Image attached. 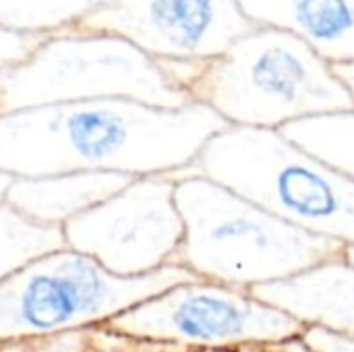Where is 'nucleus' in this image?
Masks as SVG:
<instances>
[{"mask_svg":"<svg viewBox=\"0 0 354 352\" xmlns=\"http://www.w3.org/2000/svg\"><path fill=\"white\" fill-rule=\"evenodd\" d=\"M228 124L203 104L160 108L104 98L0 116V170L10 176L176 174Z\"/></svg>","mask_w":354,"mask_h":352,"instance_id":"f257e3e1","label":"nucleus"},{"mask_svg":"<svg viewBox=\"0 0 354 352\" xmlns=\"http://www.w3.org/2000/svg\"><path fill=\"white\" fill-rule=\"evenodd\" d=\"M193 102L230 127L276 129L354 110V98L332 62L301 37L255 27L212 60H158Z\"/></svg>","mask_w":354,"mask_h":352,"instance_id":"f03ea898","label":"nucleus"},{"mask_svg":"<svg viewBox=\"0 0 354 352\" xmlns=\"http://www.w3.org/2000/svg\"><path fill=\"white\" fill-rule=\"evenodd\" d=\"M185 237L174 263L243 290L295 278L342 257L346 245L305 232L247 197L195 172L172 174Z\"/></svg>","mask_w":354,"mask_h":352,"instance_id":"7ed1b4c3","label":"nucleus"},{"mask_svg":"<svg viewBox=\"0 0 354 352\" xmlns=\"http://www.w3.org/2000/svg\"><path fill=\"white\" fill-rule=\"evenodd\" d=\"M195 172L305 232L354 247V178L282 131L228 124L203 147Z\"/></svg>","mask_w":354,"mask_h":352,"instance_id":"20e7f679","label":"nucleus"},{"mask_svg":"<svg viewBox=\"0 0 354 352\" xmlns=\"http://www.w3.org/2000/svg\"><path fill=\"white\" fill-rule=\"evenodd\" d=\"M195 278L176 263L116 276L71 247L46 253L0 280V344L104 326Z\"/></svg>","mask_w":354,"mask_h":352,"instance_id":"39448f33","label":"nucleus"},{"mask_svg":"<svg viewBox=\"0 0 354 352\" xmlns=\"http://www.w3.org/2000/svg\"><path fill=\"white\" fill-rule=\"evenodd\" d=\"M104 98L160 108L193 104L156 58L118 35L79 27L50 33L25 64L0 75V116Z\"/></svg>","mask_w":354,"mask_h":352,"instance_id":"423d86ee","label":"nucleus"},{"mask_svg":"<svg viewBox=\"0 0 354 352\" xmlns=\"http://www.w3.org/2000/svg\"><path fill=\"white\" fill-rule=\"evenodd\" d=\"M108 328L187 351H230L295 338L303 326L274 305L222 282L195 278L110 319Z\"/></svg>","mask_w":354,"mask_h":352,"instance_id":"0eeeda50","label":"nucleus"},{"mask_svg":"<svg viewBox=\"0 0 354 352\" xmlns=\"http://www.w3.org/2000/svg\"><path fill=\"white\" fill-rule=\"evenodd\" d=\"M172 174L141 176L62 226L66 247L116 276H145L174 263L185 226Z\"/></svg>","mask_w":354,"mask_h":352,"instance_id":"6e6552de","label":"nucleus"},{"mask_svg":"<svg viewBox=\"0 0 354 352\" xmlns=\"http://www.w3.org/2000/svg\"><path fill=\"white\" fill-rule=\"evenodd\" d=\"M77 27L118 35L156 60H212L257 25L239 0H108Z\"/></svg>","mask_w":354,"mask_h":352,"instance_id":"1a4fd4ad","label":"nucleus"},{"mask_svg":"<svg viewBox=\"0 0 354 352\" xmlns=\"http://www.w3.org/2000/svg\"><path fill=\"white\" fill-rule=\"evenodd\" d=\"M253 295L288 313L303 328L322 326L354 334V266L344 255L295 278L259 286Z\"/></svg>","mask_w":354,"mask_h":352,"instance_id":"9d476101","label":"nucleus"},{"mask_svg":"<svg viewBox=\"0 0 354 352\" xmlns=\"http://www.w3.org/2000/svg\"><path fill=\"white\" fill-rule=\"evenodd\" d=\"M133 176L116 172H64L50 176H15L4 201L31 222L62 228L122 191Z\"/></svg>","mask_w":354,"mask_h":352,"instance_id":"9b49d317","label":"nucleus"},{"mask_svg":"<svg viewBox=\"0 0 354 352\" xmlns=\"http://www.w3.org/2000/svg\"><path fill=\"white\" fill-rule=\"evenodd\" d=\"M257 27L288 31L328 62H354V0H239Z\"/></svg>","mask_w":354,"mask_h":352,"instance_id":"f8f14e48","label":"nucleus"},{"mask_svg":"<svg viewBox=\"0 0 354 352\" xmlns=\"http://www.w3.org/2000/svg\"><path fill=\"white\" fill-rule=\"evenodd\" d=\"M0 352H191L176 344L120 334L112 328L93 326L37 338H23L0 344Z\"/></svg>","mask_w":354,"mask_h":352,"instance_id":"ddd939ff","label":"nucleus"},{"mask_svg":"<svg viewBox=\"0 0 354 352\" xmlns=\"http://www.w3.org/2000/svg\"><path fill=\"white\" fill-rule=\"evenodd\" d=\"M282 133L305 151L354 178V110L305 118L286 124Z\"/></svg>","mask_w":354,"mask_h":352,"instance_id":"4468645a","label":"nucleus"},{"mask_svg":"<svg viewBox=\"0 0 354 352\" xmlns=\"http://www.w3.org/2000/svg\"><path fill=\"white\" fill-rule=\"evenodd\" d=\"M62 228L31 222L4 199L0 201V280L8 278L29 261L64 249Z\"/></svg>","mask_w":354,"mask_h":352,"instance_id":"2eb2a0df","label":"nucleus"},{"mask_svg":"<svg viewBox=\"0 0 354 352\" xmlns=\"http://www.w3.org/2000/svg\"><path fill=\"white\" fill-rule=\"evenodd\" d=\"M108 0H0V25L54 33L77 27Z\"/></svg>","mask_w":354,"mask_h":352,"instance_id":"dca6fc26","label":"nucleus"},{"mask_svg":"<svg viewBox=\"0 0 354 352\" xmlns=\"http://www.w3.org/2000/svg\"><path fill=\"white\" fill-rule=\"evenodd\" d=\"M50 33L25 31L0 25V75L25 64L39 46L48 39Z\"/></svg>","mask_w":354,"mask_h":352,"instance_id":"f3484780","label":"nucleus"},{"mask_svg":"<svg viewBox=\"0 0 354 352\" xmlns=\"http://www.w3.org/2000/svg\"><path fill=\"white\" fill-rule=\"evenodd\" d=\"M301 338L313 352H354V334L348 332L322 326H305Z\"/></svg>","mask_w":354,"mask_h":352,"instance_id":"a211bd4d","label":"nucleus"},{"mask_svg":"<svg viewBox=\"0 0 354 352\" xmlns=\"http://www.w3.org/2000/svg\"><path fill=\"white\" fill-rule=\"evenodd\" d=\"M263 349H266V352H313L305 342H303L301 334L295 336V338L276 342V344H266Z\"/></svg>","mask_w":354,"mask_h":352,"instance_id":"6ab92c4d","label":"nucleus"},{"mask_svg":"<svg viewBox=\"0 0 354 352\" xmlns=\"http://www.w3.org/2000/svg\"><path fill=\"white\" fill-rule=\"evenodd\" d=\"M334 68H336L338 77H340V79L344 81V85L348 87L351 95L354 98V62H346V64H336Z\"/></svg>","mask_w":354,"mask_h":352,"instance_id":"aec40b11","label":"nucleus"},{"mask_svg":"<svg viewBox=\"0 0 354 352\" xmlns=\"http://www.w3.org/2000/svg\"><path fill=\"white\" fill-rule=\"evenodd\" d=\"M12 178H15V176H10V174H6V172H2V170H0V201L4 199V195H6V189L10 187Z\"/></svg>","mask_w":354,"mask_h":352,"instance_id":"412c9836","label":"nucleus"},{"mask_svg":"<svg viewBox=\"0 0 354 352\" xmlns=\"http://www.w3.org/2000/svg\"><path fill=\"white\" fill-rule=\"evenodd\" d=\"M236 352H266V349L263 346H247V349H241Z\"/></svg>","mask_w":354,"mask_h":352,"instance_id":"4be33fe9","label":"nucleus"},{"mask_svg":"<svg viewBox=\"0 0 354 352\" xmlns=\"http://www.w3.org/2000/svg\"><path fill=\"white\" fill-rule=\"evenodd\" d=\"M344 257H346V259H348V261H351V263L354 266V247H346V253H344Z\"/></svg>","mask_w":354,"mask_h":352,"instance_id":"5701e85b","label":"nucleus"},{"mask_svg":"<svg viewBox=\"0 0 354 352\" xmlns=\"http://www.w3.org/2000/svg\"><path fill=\"white\" fill-rule=\"evenodd\" d=\"M193 352H230V351H193Z\"/></svg>","mask_w":354,"mask_h":352,"instance_id":"b1692460","label":"nucleus"}]
</instances>
